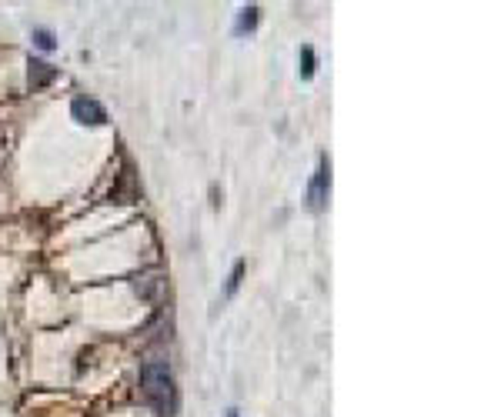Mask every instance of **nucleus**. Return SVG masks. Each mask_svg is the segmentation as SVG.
Here are the masks:
<instances>
[{"instance_id": "1", "label": "nucleus", "mask_w": 501, "mask_h": 417, "mask_svg": "<svg viewBox=\"0 0 501 417\" xmlns=\"http://www.w3.org/2000/svg\"><path fill=\"white\" fill-rule=\"evenodd\" d=\"M141 391H144L147 404H151L161 417L174 414L177 391H174V374L167 367V361H147V364L141 367Z\"/></svg>"}, {"instance_id": "2", "label": "nucleus", "mask_w": 501, "mask_h": 417, "mask_svg": "<svg viewBox=\"0 0 501 417\" xmlns=\"http://www.w3.org/2000/svg\"><path fill=\"white\" fill-rule=\"evenodd\" d=\"M327 194H331V160L321 157L318 171L311 177V187H307V204H311V211H325Z\"/></svg>"}, {"instance_id": "3", "label": "nucleus", "mask_w": 501, "mask_h": 417, "mask_svg": "<svg viewBox=\"0 0 501 417\" xmlns=\"http://www.w3.org/2000/svg\"><path fill=\"white\" fill-rule=\"evenodd\" d=\"M70 114H74V120H81V124H104V120H108V110L101 107L94 97H77V100L70 104Z\"/></svg>"}, {"instance_id": "4", "label": "nucleus", "mask_w": 501, "mask_h": 417, "mask_svg": "<svg viewBox=\"0 0 501 417\" xmlns=\"http://www.w3.org/2000/svg\"><path fill=\"white\" fill-rule=\"evenodd\" d=\"M54 81V67L44 64V61H30V87H44V84H50Z\"/></svg>"}, {"instance_id": "5", "label": "nucleus", "mask_w": 501, "mask_h": 417, "mask_svg": "<svg viewBox=\"0 0 501 417\" xmlns=\"http://www.w3.org/2000/svg\"><path fill=\"white\" fill-rule=\"evenodd\" d=\"M254 27H258V7L251 3V7L241 10L238 23H234V34H247V30H254Z\"/></svg>"}, {"instance_id": "6", "label": "nucleus", "mask_w": 501, "mask_h": 417, "mask_svg": "<svg viewBox=\"0 0 501 417\" xmlns=\"http://www.w3.org/2000/svg\"><path fill=\"white\" fill-rule=\"evenodd\" d=\"M301 77L305 81L314 77V47H301Z\"/></svg>"}, {"instance_id": "7", "label": "nucleus", "mask_w": 501, "mask_h": 417, "mask_svg": "<svg viewBox=\"0 0 501 417\" xmlns=\"http://www.w3.org/2000/svg\"><path fill=\"white\" fill-rule=\"evenodd\" d=\"M241 277H244V261H238L234 267H231V277H227V287H224V294H227V297H231V294L238 290Z\"/></svg>"}, {"instance_id": "8", "label": "nucleus", "mask_w": 501, "mask_h": 417, "mask_svg": "<svg viewBox=\"0 0 501 417\" xmlns=\"http://www.w3.org/2000/svg\"><path fill=\"white\" fill-rule=\"evenodd\" d=\"M34 41H37V47H41V50H54V34H50V30H44V27H37V30H34Z\"/></svg>"}, {"instance_id": "9", "label": "nucleus", "mask_w": 501, "mask_h": 417, "mask_svg": "<svg viewBox=\"0 0 501 417\" xmlns=\"http://www.w3.org/2000/svg\"><path fill=\"white\" fill-rule=\"evenodd\" d=\"M227 417H238V411H231V414H227Z\"/></svg>"}]
</instances>
